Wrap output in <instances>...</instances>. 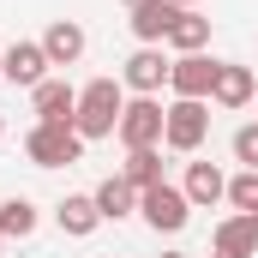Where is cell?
<instances>
[{
    "label": "cell",
    "instance_id": "44dd1931",
    "mask_svg": "<svg viewBox=\"0 0 258 258\" xmlns=\"http://www.w3.org/2000/svg\"><path fill=\"white\" fill-rule=\"evenodd\" d=\"M234 162H246V168H258V120L252 126L234 132Z\"/></svg>",
    "mask_w": 258,
    "mask_h": 258
},
{
    "label": "cell",
    "instance_id": "ffe728a7",
    "mask_svg": "<svg viewBox=\"0 0 258 258\" xmlns=\"http://www.w3.org/2000/svg\"><path fill=\"white\" fill-rule=\"evenodd\" d=\"M228 204H234L240 216H252V210H258V168H240V174L228 180Z\"/></svg>",
    "mask_w": 258,
    "mask_h": 258
},
{
    "label": "cell",
    "instance_id": "d6986e66",
    "mask_svg": "<svg viewBox=\"0 0 258 258\" xmlns=\"http://www.w3.org/2000/svg\"><path fill=\"white\" fill-rule=\"evenodd\" d=\"M120 174H126L138 192H144V186H162V156H156V150H126V168H120Z\"/></svg>",
    "mask_w": 258,
    "mask_h": 258
},
{
    "label": "cell",
    "instance_id": "484cf974",
    "mask_svg": "<svg viewBox=\"0 0 258 258\" xmlns=\"http://www.w3.org/2000/svg\"><path fill=\"white\" fill-rule=\"evenodd\" d=\"M252 216H258V210H252Z\"/></svg>",
    "mask_w": 258,
    "mask_h": 258
},
{
    "label": "cell",
    "instance_id": "ba28073f",
    "mask_svg": "<svg viewBox=\"0 0 258 258\" xmlns=\"http://www.w3.org/2000/svg\"><path fill=\"white\" fill-rule=\"evenodd\" d=\"M0 78H12V84L36 90V84L48 78V54H42V42H12V48L0 54Z\"/></svg>",
    "mask_w": 258,
    "mask_h": 258
},
{
    "label": "cell",
    "instance_id": "3957f363",
    "mask_svg": "<svg viewBox=\"0 0 258 258\" xmlns=\"http://www.w3.org/2000/svg\"><path fill=\"white\" fill-rule=\"evenodd\" d=\"M162 120H168V108H162L156 96H132L126 108H120L114 138H120L126 150H156V144H162Z\"/></svg>",
    "mask_w": 258,
    "mask_h": 258
},
{
    "label": "cell",
    "instance_id": "6da1fadb",
    "mask_svg": "<svg viewBox=\"0 0 258 258\" xmlns=\"http://www.w3.org/2000/svg\"><path fill=\"white\" fill-rule=\"evenodd\" d=\"M120 108H126V84H120V78H90V84L78 90V114H72L78 138H84V144H90V138H114Z\"/></svg>",
    "mask_w": 258,
    "mask_h": 258
},
{
    "label": "cell",
    "instance_id": "7a4b0ae2",
    "mask_svg": "<svg viewBox=\"0 0 258 258\" xmlns=\"http://www.w3.org/2000/svg\"><path fill=\"white\" fill-rule=\"evenodd\" d=\"M24 150H30L36 168H72V162L84 156V138H78L72 120H36L30 138H24Z\"/></svg>",
    "mask_w": 258,
    "mask_h": 258
},
{
    "label": "cell",
    "instance_id": "30bf717a",
    "mask_svg": "<svg viewBox=\"0 0 258 258\" xmlns=\"http://www.w3.org/2000/svg\"><path fill=\"white\" fill-rule=\"evenodd\" d=\"M54 222H60V234H72V240H90V234L102 228V210H96L90 192H66L60 204H54Z\"/></svg>",
    "mask_w": 258,
    "mask_h": 258
},
{
    "label": "cell",
    "instance_id": "d4e9b609",
    "mask_svg": "<svg viewBox=\"0 0 258 258\" xmlns=\"http://www.w3.org/2000/svg\"><path fill=\"white\" fill-rule=\"evenodd\" d=\"M0 132H6V120H0Z\"/></svg>",
    "mask_w": 258,
    "mask_h": 258
},
{
    "label": "cell",
    "instance_id": "52a82bcc",
    "mask_svg": "<svg viewBox=\"0 0 258 258\" xmlns=\"http://www.w3.org/2000/svg\"><path fill=\"white\" fill-rule=\"evenodd\" d=\"M210 84H216V60H210V54H180V60H168V90H174V96L204 102Z\"/></svg>",
    "mask_w": 258,
    "mask_h": 258
},
{
    "label": "cell",
    "instance_id": "9a60e30c",
    "mask_svg": "<svg viewBox=\"0 0 258 258\" xmlns=\"http://www.w3.org/2000/svg\"><path fill=\"white\" fill-rule=\"evenodd\" d=\"M90 198H96L102 222H120V216H132V210H138V186H132L126 174H108V180H102Z\"/></svg>",
    "mask_w": 258,
    "mask_h": 258
},
{
    "label": "cell",
    "instance_id": "4fadbf2b",
    "mask_svg": "<svg viewBox=\"0 0 258 258\" xmlns=\"http://www.w3.org/2000/svg\"><path fill=\"white\" fill-rule=\"evenodd\" d=\"M216 258H258V216L216 222Z\"/></svg>",
    "mask_w": 258,
    "mask_h": 258
},
{
    "label": "cell",
    "instance_id": "ac0fdd59",
    "mask_svg": "<svg viewBox=\"0 0 258 258\" xmlns=\"http://www.w3.org/2000/svg\"><path fill=\"white\" fill-rule=\"evenodd\" d=\"M0 234L6 240H30L36 234V204L30 198H6L0 204Z\"/></svg>",
    "mask_w": 258,
    "mask_h": 258
},
{
    "label": "cell",
    "instance_id": "5bb4252c",
    "mask_svg": "<svg viewBox=\"0 0 258 258\" xmlns=\"http://www.w3.org/2000/svg\"><path fill=\"white\" fill-rule=\"evenodd\" d=\"M30 102H36V120H72V114H78V90H72L66 78H42V84L30 90Z\"/></svg>",
    "mask_w": 258,
    "mask_h": 258
},
{
    "label": "cell",
    "instance_id": "e0dca14e",
    "mask_svg": "<svg viewBox=\"0 0 258 258\" xmlns=\"http://www.w3.org/2000/svg\"><path fill=\"white\" fill-rule=\"evenodd\" d=\"M204 42H210V18L192 12V6H180V18L168 24V48L174 54H204Z\"/></svg>",
    "mask_w": 258,
    "mask_h": 258
},
{
    "label": "cell",
    "instance_id": "2e32d148",
    "mask_svg": "<svg viewBox=\"0 0 258 258\" xmlns=\"http://www.w3.org/2000/svg\"><path fill=\"white\" fill-rule=\"evenodd\" d=\"M180 192L192 198V210L198 204H216V198H228V174L216 168V162H186V186Z\"/></svg>",
    "mask_w": 258,
    "mask_h": 258
},
{
    "label": "cell",
    "instance_id": "8fae6325",
    "mask_svg": "<svg viewBox=\"0 0 258 258\" xmlns=\"http://www.w3.org/2000/svg\"><path fill=\"white\" fill-rule=\"evenodd\" d=\"M84 48H90V36H84V24H72V18H54V24L42 30V54H48V66L84 60Z\"/></svg>",
    "mask_w": 258,
    "mask_h": 258
},
{
    "label": "cell",
    "instance_id": "5b68a950",
    "mask_svg": "<svg viewBox=\"0 0 258 258\" xmlns=\"http://www.w3.org/2000/svg\"><path fill=\"white\" fill-rule=\"evenodd\" d=\"M138 210H144V222H150L156 234H180V228L192 222V198L180 192V186H168V180H162V186H144V192H138Z\"/></svg>",
    "mask_w": 258,
    "mask_h": 258
},
{
    "label": "cell",
    "instance_id": "cb8c5ba5",
    "mask_svg": "<svg viewBox=\"0 0 258 258\" xmlns=\"http://www.w3.org/2000/svg\"><path fill=\"white\" fill-rule=\"evenodd\" d=\"M0 252H6V234H0Z\"/></svg>",
    "mask_w": 258,
    "mask_h": 258
},
{
    "label": "cell",
    "instance_id": "9c48e42d",
    "mask_svg": "<svg viewBox=\"0 0 258 258\" xmlns=\"http://www.w3.org/2000/svg\"><path fill=\"white\" fill-rule=\"evenodd\" d=\"M258 96V84H252V72L240 60H216V84H210V102L216 108H246Z\"/></svg>",
    "mask_w": 258,
    "mask_h": 258
},
{
    "label": "cell",
    "instance_id": "603a6c76",
    "mask_svg": "<svg viewBox=\"0 0 258 258\" xmlns=\"http://www.w3.org/2000/svg\"><path fill=\"white\" fill-rule=\"evenodd\" d=\"M162 258H186V252H162Z\"/></svg>",
    "mask_w": 258,
    "mask_h": 258
},
{
    "label": "cell",
    "instance_id": "7402d4cb",
    "mask_svg": "<svg viewBox=\"0 0 258 258\" xmlns=\"http://www.w3.org/2000/svg\"><path fill=\"white\" fill-rule=\"evenodd\" d=\"M174 6H198V0H174Z\"/></svg>",
    "mask_w": 258,
    "mask_h": 258
},
{
    "label": "cell",
    "instance_id": "8992f818",
    "mask_svg": "<svg viewBox=\"0 0 258 258\" xmlns=\"http://www.w3.org/2000/svg\"><path fill=\"white\" fill-rule=\"evenodd\" d=\"M174 18H180L174 0H126V24H132V36H138L144 48L168 42V24H174Z\"/></svg>",
    "mask_w": 258,
    "mask_h": 258
},
{
    "label": "cell",
    "instance_id": "7c38bea8",
    "mask_svg": "<svg viewBox=\"0 0 258 258\" xmlns=\"http://www.w3.org/2000/svg\"><path fill=\"white\" fill-rule=\"evenodd\" d=\"M120 84L138 90V96H156V90L168 84V60H162V48H138V54L120 66Z\"/></svg>",
    "mask_w": 258,
    "mask_h": 258
},
{
    "label": "cell",
    "instance_id": "277c9868",
    "mask_svg": "<svg viewBox=\"0 0 258 258\" xmlns=\"http://www.w3.org/2000/svg\"><path fill=\"white\" fill-rule=\"evenodd\" d=\"M204 138H210V108L192 102V96H174L168 102V120H162V144L180 150V156H192Z\"/></svg>",
    "mask_w": 258,
    "mask_h": 258
}]
</instances>
